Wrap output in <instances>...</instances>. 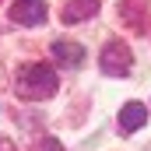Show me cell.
I'll return each instance as SVG.
<instances>
[{"label":"cell","instance_id":"6da1fadb","mask_svg":"<svg viewBox=\"0 0 151 151\" xmlns=\"http://www.w3.org/2000/svg\"><path fill=\"white\" fill-rule=\"evenodd\" d=\"M56 88H60V81L53 74V67H46V63H28V67H21V74H18V95L21 99H49V95H56Z\"/></svg>","mask_w":151,"mask_h":151},{"label":"cell","instance_id":"7a4b0ae2","mask_svg":"<svg viewBox=\"0 0 151 151\" xmlns=\"http://www.w3.org/2000/svg\"><path fill=\"white\" fill-rule=\"evenodd\" d=\"M99 67H102V74H109V77H127L130 67H134L130 46H127L123 39L106 42V49H102V56H99Z\"/></svg>","mask_w":151,"mask_h":151},{"label":"cell","instance_id":"3957f363","mask_svg":"<svg viewBox=\"0 0 151 151\" xmlns=\"http://www.w3.org/2000/svg\"><path fill=\"white\" fill-rule=\"evenodd\" d=\"M14 25H42L46 21V4L42 0H18L7 14Z\"/></svg>","mask_w":151,"mask_h":151},{"label":"cell","instance_id":"277c9868","mask_svg":"<svg viewBox=\"0 0 151 151\" xmlns=\"http://www.w3.org/2000/svg\"><path fill=\"white\" fill-rule=\"evenodd\" d=\"M53 60L60 67H81L84 63V46L81 42H70V39H56L53 42Z\"/></svg>","mask_w":151,"mask_h":151},{"label":"cell","instance_id":"5b68a950","mask_svg":"<svg viewBox=\"0 0 151 151\" xmlns=\"http://www.w3.org/2000/svg\"><path fill=\"white\" fill-rule=\"evenodd\" d=\"M91 14H99V0H70V4L60 11V18H63L67 25H77V21H84V18H91Z\"/></svg>","mask_w":151,"mask_h":151},{"label":"cell","instance_id":"8992f818","mask_svg":"<svg viewBox=\"0 0 151 151\" xmlns=\"http://www.w3.org/2000/svg\"><path fill=\"white\" fill-rule=\"evenodd\" d=\"M144 119H148L144 102H127V106L119 109V127H123V134H134L137 127H144Z\"/></svg>","mask_w":151,"mask_h":151},{"label":"cell","instance_id":"52a82bcc","mask_svg":"<svg viewBox=\"0 0 151 151\" xmlns=\"http://www.w3.org/2000/svg\"><path fill=\"white\" fill-rule=\"evenodd\" d=\"M39 151H63V148H60L56 137H42V141H39Z\"/></svg>","mask_w":151,"mask_h":151}]
</instances>
